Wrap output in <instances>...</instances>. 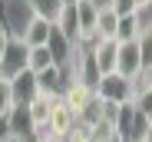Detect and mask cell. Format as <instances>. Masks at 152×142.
I'll return each mask as SVG.
<instances>
[{
	"instance_id": "obj_23",
	"label": "cell",
	"mask_w": 152,
	"mask_h": 142,
	"mask_svg": "<svg viewBox=\"0 0 152 142\" xmlns=\"http://www.w3.org/2000/svg\"><path fill=\"white\" fill-rule=\"evenodd\" d=\"M0 142H13V135H10V126H7V116L0 119Z\"/></svg>"
},
{
	"instance_id": "obj_16",
	"label": "cell",
	"mask_w": 152,
	"mask_h": 142,
	"mask_svg": "<svg viewBox=\"0 0 152 142\" xmlns=\"http://www.w3.org/2000/svg\"><path fill=\"white\" fill-rule=\"evenodd\" d=\"M145 83H136V99L132 106L139 109V116H145V119L152 122V76H142Z\"/></svg>"
},
{
	"instance_id": "obj_2",
	"label": "cell",
	"mask_w": 152,
	"mask_h": 142,
	"mask_svg": "<svg viewBox=\"0 0 152 142\" xmlns=\"http://www.w3.org/2000/svg\"><path fill=\"white\" fill-rule=\"evenodd\" d=\"M113 126H116L119 142H142V135L149 132V126H152V122L145 119V116H139V109H136L132 103H126V106H119V109H116Z\"/></svg>"
},
{
	"instance_id": "obj_3",
	"label": "cell",
	"mask_w": 152,
	"mask_h": 142,
	"mask_svg": "<svg viewBox=\"0 0 152 142\" xmlns=\"http://www.w3.org/2000/svg\"><path fill=\"white\" fill-rule=\"evenodd\" d=\"M27 60H30V46L13 36L10 46H7V53H4V63H0V76L4 79H17L23 69H27Z\"/></svg>"
},
{
	"instance_id": "obj_8",
	"label": "cell",
	"mask_w": 152,
	"mask_h": 142,
	"mask_svg": "<svg viewBox=\"0 0 152 142\" xmlns=\"http://www.w3.org/2000/svg\"><path fill=\"white\" fill-rule=\"evenodd\" d=\"M37 89H40V96H50V99L63 96V89H66L63 69L60 66H50V69H43V73H37Z\"/></svg>"
},
{
	"instance_id": "obj_11",
	"label": "cell",
	"mask_w": 152,
	"mask_h": 142,
	"mask_svg": "<svg viewBox=\"0 0 152 142\" xmlns=\"http://www.w3.org/2000/svg\"><path fill=\"white\" fill-rule=\"evenodd\" d=\"M73 126H76L73 109L63 103V96H56L53 99V112H50V132H53V135H66Z\"/></svg>"
},
{
	"instance_id": "obj_1",
	"label": "cell",
	"mask_w": 152,
	"mask_h": 142,
	"mask_svg": "<svg viewBox=\"0 0 152 142\" xmlns=\"http://www.w3.org/2000/svg\"><path fill=\"white\" fill-rule=\"evenodd\" d=\"M93 92L99 96V103H106V106H126V103L136 99V79H126L119 69L116 73H103Z\"/></svg>"
},
{
	"instance_id": "obj_24",
	"label": "cell",
	"mask_w": 152,
	"mask_h": 142,
	"mask_svg": "<svg viewBox=\"0 0 152 142\" xmlns=\"http://www.w3.org/2000/svg\"><path fill=\"white\" fill-rule=\"evenodd\" d=\"M33 142H66L63 135H40V139H33Z\"/></svg>"
},
{
	"instance_id": "obj_27",
	"label": "cell",
	"mask_w": 152,
	"mask_h": 142,
	"mask_svg": "<svg viewBox=\"0 0 152 142\" xmlns=\"http://www.w3.org/2000/svg\"><path fill=\"white\" fill-rule=\"evenodd\" d=\"M63 4H76V0H63Z\"/></svg>"
},
{
	"instance_id": "obj_20",
	"label": "cell",
	"mask_w": 152,
	"mask_h": 142,
	"mask_svg": "<svg viewBox=\"0 0 152 142\" xmlns=\"http://www.w3.org/2000/svg\"><path fill=\"white\" fill-rule=\"evenodd\" d=\"M17 106V96H13V83L0 76V119L10 116V109Z\"/></svg>"
},
{
	"instance_id": "obj_19",
	"label": "cell",
	"mask_w": 152,
	"mask_h": 142,
	"mask_svg": "<svg viewBox=\"0 0 152 142\" xmlns=\"http://www.w3.org/2000/svg\"><path fill=\"white\" fill-rule=\"evenodd\" d=\"M136 46H139V56H142V73L152 76V27H145V30L139 33Z\"/></svg>"
},
{
	"instance_id": "obj_22",
	"label": "cell",
	"mask_w": 152,
	"mask_h": 142,
	"mask_svg": "<svg viewBox=\"0 0 152 142\" xmlns=\"http://www.w3.org/2000/svg\"><path fill=\"white\" fill-rule=\"evenodd\" d=\"M10 40H13V36H10V30L4 27V23H0V63H4V53H7V46H10Z\"/></svg>"
},
{
	"instance_id": "obj_25",
	"label": "cell",
	"mask_w": 152,
	"mask_h": 142,
	"mask_svg": "<svg viewBox=\"0 0 152 142\" xmlns=\"http://www.w3.org/2000/svg\"><path fill=\"white\" fill-rule=\"evenodd\" d=\"M139 4V10H145V7H152V0H136Z\"/></svg>"
},
{
	"instance_id": "obj_12",
	"label": "cell",
	"mask_w": 152,
	"mask_h": 142,
	"mask_svg": "<svg viewBox=\"0 0 152 142\" xmlns=\"http://www.w3.org/2000/svg\"><path fill=\"white\" fill-rule=\"evenodd\" d=\"M50 36H53V23L43 20V17H33V20L27 23V30H23V36H20V40L33 50V46H46V43H50Z\"/></svg>"
},
{
	"instance_id": "obj_7",
	"label": "cell",
	"mask_w": 152,
	"mask_h": 142,
	"mask_svg": "<svg viewBox=\"0 0 152 142\" xmlns=\"http://www.w3.org/2000/svg\"><path fill=\"white\" fill-rule=\"evenodd\" d=\"M76 17H80L83 43L96 40V20H99V0H76Z\"/></svg>"
},
{
	"instance_id": "obj_21",
	"label": "cell",
	"mask_w": 152,
	"mask_h": 142,
	"mask_svg": "<svg viewBox=\"0 0 152 142\" xmlns=\"http://www.w3.org/2000/svg\"><path fill=\"white\" fill-rule=\"evenodd\" d=\"M106 4H109V7H113L119 17H132V13H142L136 0H106Z\"/></svg>"
},
{
	"instance_id": "obj_26",
	"label": "cell",
	"mask_w": 152,
	"mask_h": 142,
	"mask_svg": "<svg viewBox=\"0 0 152 142\" xmlns=\"http://www.w3.org/2000/svg\"><path fill=\"white\" fill-rule=\"evenodd\" d=\"M142 142H152V126H149V132L142 135Z\"/></svg>"
},
{
	"instance_id": "obj_4",
	"label": "cell",
	"mask_w": 152,
	"mask_h": 142,
	"mask_svg": "<svg viewBox=\"0 0 152 142\" xmlns=\"http://www.w3.org/2000/svg\"><path fill=\"white\" fill-rule=\"evenodd\" d=\"M7 126H10L13 142H30V139H37V126H33V116H30V106H27V103H17V106L10 109Z\"/></svg>"
},
{
	"instance_id": "obj_9",
	"label": "cell",
	"mask_w": 152,
	"mask_h": 142,
	"mask_svg": "<svg viewBox=\"0 0 152 142\" xmlns=\"http://www.w3.org/2000/svg\"><path fill=\"white\" fill-rule=\"evenodd\" d=\"M89 46H93V56H96V66H99V73H116L119 43H116V40H96V43H89Z\"/></svg>"
},
{
	"instance_id": "obj_5",
	"label": "cell",
	"mask_w": 152,
	"mask_h": 142,
	"mask_svg": "<svg viewBox=\"0 0 152 142\" xmlns=\"http://www.w3.org/2000/svg\"><path fill=\"white\" fill-rule=\"evenodd\" d=\"M116 69L126 76V79H142V56H139V46L136 43H119V60H116Z\"/></svg>"
},
{
	"instance_id": "obj_17",
	"label": "cell",
	"mask_w": 152,
	"mask_h": 142,
	"mask_svg": "<svg viewBox=\"0 0 152 142\" xmlns=\"http://www.w3.org/2000/svg\"><path fill=\"white\" fill-rule=\"evenodd\" d=\"M30 4V10H33V17H43V20H50V23H56V17L63 13V0H27Z\"/></svg>"
},
{
	"instance_id": "obj_18",
	"label": "cell",
	"mask_w": 152,
	"mask_h": 142,
	"mask_svg": "<svg viewBox=\"0 0 152 142\" xmlns=\"http://www.w3.org/2000/svg\"><path fill=\"white\" fill-rule=\"evenodd\" d=\"M50 66H56L53 50H50V46H33L30 60H27V69H30V73H43V69H50Z\"/></svg>"
},
{
	"instance_id": "obj_15",
	"label": "cell",
	"mask_w": 152,
	"mask_h": 142,
	"mask_svg": "<svg viewBox=\"0 0 152 142\" xmlns=\"http://www.w3.org/2000/svg\"><path fill=\"white\" fill-rule=\"evenodd\" d=\"M142 17L132 13V17H119V27H116V43H136L139 33H142Z\"/></svg>"
},
{
	"instance_id": "obj_13",
	"label": "cell",
	"mask_w": 152,
	"mask_h": 142,
	"mask_svg": "<svg viewBox=\"0 0 152 142\" xmlns=\"http://www.w3.org/2000/svg\"><path fill=\"white\" fill-rule=\"evenodd\" d=\"M10 83H13L17 103H33V99L40 96V89H37V73H30V69H23V73H20L17 79H10Z\"/></svg>"
},
{
	"instance_id": "obj_14",
	"label": "cell",
	"mask_w": 152,
	"mask_h": 142,
	"mask_svg": "<svg viewBox=\"0 0 152 142\" xmlns=\"http://www.w3.org/2000/svg\"><path fill=\"white\" fill-rule=\"evenodd\" d=\"M116 27H119V13L106 4L99 7V20H96V40H116ZM93 40V43H96Z\"/></svg>"
},
{
	"instance_id": "obj_6",
	"label": "cell",
	"mask_w": 152,
	"mask_h": 142,
	"mask_svg": "<svg viewBox=\"0 0 152 142\" xmlns=\"http://www.w3.org/2000/svg\"><path fill=\"white\" fill-rule=\"evenodd\" d=\"M53 30H56L66 43H73V46L83 43V30H80V17H76V4H66V7H63V13H60L56 23H53Z\"/></svg>"
},
{
	"instance_id": "obj_10",
	"label": "cell",
	"mask_w": 152,
	"mask_h": 142,
	"mask_svg": "<svg viewBox=\"0 0 152 142\" xmlns=\"http://www.w3.org/2000/svg\"><path fill=\"white\" fill-rule=\"evenodd\" d=\"M96 96V92L86 86V83H80V79H73V83H66V89H63V103L73 109V116H80L86 106H89V99Z\"/></svg>"
}]
</instances>
